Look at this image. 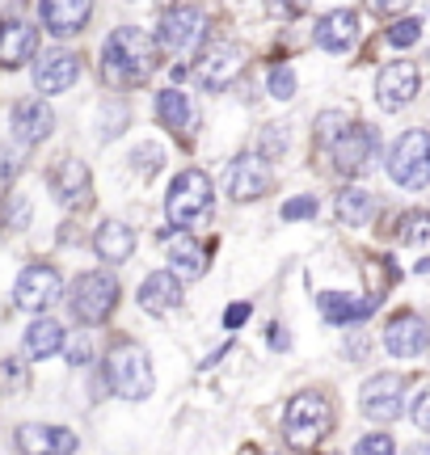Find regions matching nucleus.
<instances>
[{
  "mask_svg": "<svg viewBox=\"0 0 430 455\" xmlns=\"http://www.w3.org/2000/svg\"><path fill=\"white\" fill-rule=\"evenodd\" d=\"M333 215L346 228H367L371 215H376V195L363 190V186H346V190L338 195V203H333Z\"/></svg>",
  "mask_w": 430,
  "mask_h": 455,
  "instance_id": "cd10ccee",
  "label": "nucleus"
},
{
  "mask_svg": "<svg viewBox=\"0 0 430 455\" xmlns=\"http://www.w3.org/2000/svg\"><path fill=\"white\" fill-rule=\"evenodd\" d=\"M26 379H30V375H26V363H21V358H4V363H0V392H21Z\"/></svg>",
  "mask_w": 430,
  "mask_h": 455,
  "instance_id": "c9c22d12",
  "label": "nucleus"
},
{
  "mask_svg": "<svg viewBox=\"0 0 430 455\" xmlns=\"http://www.w3.org/2000/svg\"><path fill=\"white\" fill-rule=\"evenodd\" d=\"M418 84H422V76H418V68L410 60H397V64L380 68V76H376V101H380V110L393 114L401 106H410L418 98Z\"/></svg>",
  "mask_w": 430,
  "mask_h": 455,
  "instance_id": "2eb2a0df",
  "label": "nucleus"
},
{
  "mask_svg": "<svg viewBox=\"0 0 430 455\" xmlns=\"http://www.w3.org/2000/svg\"><path fill=\"white\" fill-rule=\"evenodd\" d=\"M376 308H380V295H371V299H354V295H342V291L321 295V316H325L333 329L359 325V321H367Z\"/></svg>",
  "mask_w": 430,
  "mask_h": 455,
  "instance_id": "b1692460",
  "label": "nucleus"
},
{
  "mask_svg": "<svg viewBox=\"0 0 430 455\" xmlns=\"http://www.w3.org/2000/svg\"><path fill=\"white\" fill-rule=\"evenodd\" d=\"M38 55V26L4 21L0 26V68H26Z\"/></svg>",
  "mask_w": 430,
  "mask_h": 455,
  "instance_id": "4be33fe9",
  "label": "nucleus"
},
{
  "mask_svg": "<svg viewBox=\"0 0 430 455\" xmlns=\"http://www.w3.org/2000/svg\"><path fill=\"white\" fill-rule=\"evenodd\" d=\"M384 169H388V178L397 181L401 190L430 186V131L422 127L401 131L397 144L388 148V156H384Z\"/></svg>",
  "mask_w": 430,
  "mask_h": 455,
  "instance_id": "39448f33",
  "label": "nucleus"
},
{
  "mask_svg": "<svg viewBox=\"0 0 430 455\" xmlns=\"http://www.w3.org/2000/svg\"><path fill=\"white\" fill-rule=\"evenodd\" d=\"M55 299H64V275L55 266H47V261H30L13 283V304L21 312L43 316Z\"/></svg>",
  "mask_w": 430,
  "mask_h": 455,
  "instance_id": "6e6552de",
  "label": "nucleus"
},
{
  "mask_svg": "<svg viewBox=\"0 0 430 455\" xmlns=\"http://www.w3.org/2000/svg\"><path fill=\"white\" fill-rule=\"evenodd\" d=\"M131 161L139 164V173H148V178H152V173L161 169V161H165V152H161L156 144H139V148L131 152Z\"/></svg>",
  "mask_w": 430,
  "mask_h": 455,
  "instance_id": "58836bf2",
  "label": "nucleus"
},
{
  "mask_svg": "<svg viewBox=\"0 0 430 455\" xmlns=\"http://www.w3.org/2000/svg\"><path fill=\"white\" fill-rule=\"evenodd\" d=\"M152 110H156V123L165 131H173V135L190 131V123H195V106H190V98L182 89H161L156 101H152Z\"/></svg>",
  "mask_w": 430,
  "mask_h": 455,
  "instance_id": "bb28decb",
  "label": "nucleus"
},
{
  "mask_svg": "<svg viewBox=\"0 0 430 455\" xmlns=\"http://www.w3.org/2000/svg\"><path fill=\"white\" fill-rule=\"evenodd\" d=\"M139 308L148 312V316H165V312H178L182 308V278L173 275V270H152L144 283H139Z\"/></svg>",
  "mask_w": 430,
  "mask_h": 455,
  "instance_id": "a211bd4d",
  "label": "nucleus"
},
{
  "mask_svg": "<svg viewBox=\"0 0 430 455\" xmlns=\"http://www.w3.org/2000/svg\"><path fill=\"white\" fill-rule=\"evenodd\" d=\"M397 236H401V244L426 241V236H430V215H422V212H405V215L397 220Z\"/></svg>",
  "mask_w": 430,
  "mask_h": 455,
  "instance_id": "2f4dec72",
  "label": "nucleus"
},
{
  "mask_svg": "<svg viewBox=\"0 0 430 455\" xmlns=\"http://www.w3.org/2000/svg\"><path fill=\"white\" fill-rule=\"evenodd\" d=\"M190 72H195L199 89L219 93V89H228V84L241 76V51L232 47V43H207V47L199 51V60H195Z\"/></svg>",
  "mask_w": 430,
  "mask_h": 455,
  "instance_id": "f8f14e48",
  "label": "nucleus"
},
{
  "mask_svg": "<svg viewBox=\"0 0 430 455\" xmlns=\"http://www.w3.org/2000/svg\"><path fill=\"white\" fill-rule=\"evenodd\" d=\"M346 127H350V114H346V110H325V114H316V140H321L325 148H330Z\"/></svg>",
  "mask_w": 430,
  "mask_h": 455,
  "instance_id": "473e14b6",
  "label": "nucleus"
},
{
  "mask_svg": "<svg viewBox=\"0 0 430 455\" xmlns=\"http://www.w3.org/2000/svg\"><path fill=\"white\" fill-rule=\"evenodd\" d=\"M410 413H414V426H418V430H422V435H430V384L414 396V409H410Z\"/></svg>",
  "mask_w": 430,
  "mask_h": 455,
  "instance_id": "79ce46f5",
  "label": "nucleus"
},
{
  "mask_svg": "<svg viewBox=\"0 0 430 455\" xmlns=\"http://www.w3.org/2000/svg\"><path fill=\"white\" fill-rule=\"evenodd\" d=\"M330 430H333V405L321 392H299V396L287 401V413H283V439H287V447L313 451Z\"/></svg>",
  "mask_w": 430,
  "mask_h": 455,
  "instance_id": "20e7f679",
  "label": "nucleus"
},
{
  "mask_svg": "<svg viewBox=\"0 0 430 455\" xmlns=\"http://www.w3.org/2000/svg\"><path fill=\"white\" fill-rule=\"evenodd\" d=\"M101 123H106V127H101V140H115V135H123V127H127V110H123V106H106V110H101Z\"/></svg>",
  "mask_w": 430,
  "mask_h": 455,
  "instance_id": "a19ab883",
  "label": "nucleus"
},
{
  "mask_svg": "<svg viewBox=\"0 0 430 455\" xmlns=\"http://www.w3.org/2000/svg\"><path fill=\"white\" fill-rule=\"evenodd\" d=\"M38 13H43V26L55 38H72L89 26L93 17V0H38Z\"/></svg>",
  "mask_w": 430,
  "mask_h": 455,
  "instance_id": "6ab92c4d",
  "label": "nucleus"
},
{
  "mask_svg": "<svg viewBox=\"0 0 430 455\" xmlns=\"http://www.w3.org/2000/svg\"><path fill=\"white\" fill-rule=\"evenodd\" d=\"M321 212V203L313 195H299V198H287L283 203V220H313Z\"/></svg>",
  "mask_w": 430,
  "mask_h": 455,
  "instance_id": "4c0bfd02",
  "label": "nucleus"
},
{
  "mask_svg": "<svg viewBox=\"0 0 430 455\" xmlns=\"http://www.w3.org/2000/svg\"><path fill=\"white\" fill-rule=\"evenodd\" d=\"M203 30H207V13L199 4H173L165 17L156 21V47L161 51H190L199 47Z\"/></svg>",
  "mask_w": 430,
  "mask_h": 455,
  "instance_id": "9d476101",
  "label": "nucleus"
},
{
  "mask_svg": "<svg viewBox=\"0 0 430 455\" xmlns=\"http://www.w3.org/2000/svg\"><path fill=\"white\" fill-rule=\"evenodd\" d=\"M68 346V329L55 316H34L26 329V355L30 358H51Z\"/></svg>",
  "mask_w": 430,
  "mask_h": 455,
  "instance_id": "a878e982",
  "label": "nucleus"
},
{
  "mask_svg": "<svg viewBox=\"0 0 430 455\" xmlns=\"http://www.w3.org/2000/svg\"><path fill=\"white\" fill-rule=\"evenodd\" d=\"M359 409L371 422H397L405 413V375L397 371H380L371 375L363 388H359Z\"/></svg>",
  "mask_w": 430,
  "mask_h": 455,
  "instance_id": "1a4fd4ad",
  "label": "nucleus"
},
{
  "mask_svg": "<svg viewBox=\"0 0 430 455\" xmlns=\"http://www.w3.org/2000/svg\"><path fill=\"white\" fill-rule=\"evenodd\" d=\"M215 207V186L203 169H182L169 181L165 195V220L173 232H190V228L207 224V215Z\"/></svg>",
  "mask_w": 430,
  "mask_h": 455,
  "instance_id": "f03ea898",
  "label": "nucleus"
},
{
  "mask_svg": "<svg viewBox=\"0 0 430 455\" xmlns=\"http://www.w3.org/2000/svg\"><path fill=\"white\" fill-rule=\"evenodd\" d=\"M68 308L81 325H101L110 321V312L118 308V278L110 270H84L76 283H72V295H68Z\"/></svg>",
  "mask_w": 430,
  "mask_h": 455,
  "instance_id": "423d86ee",
  "label": "nucleus"
},
{
  "mask_svg": "<svg viewBox=\"0 0 430 455\" xmlns=\"http://www.w3.org/2000/svg\"><path fill=\"white\" fill-rule=\"evenodd\" d=\"M287 144H291V131H287V123H266L262 135H258V156H262V161H283Z\"/></svg>",
  "mask_w": 430,
  "mask_h": 455,
  "instance_id": "c85d7f7f",
  "label": "nucleus"
},
{
  "mask_svg": "<svg viewBox=\"0 0 430 455\" xmlns=\"http://www.w3.org/2000/svg\"><path fill=\"white\" fill-rule=\"evenodd\" d=\"M262 4H266V13H270V17H283V21H291V17L308 13V4H313V0H262Z\"/></svg>",
  "mask_w": 430,
  "mask_h": 455,
  "instance_id": "ea45409f",
  "label": "nucleus"
},
{
  "mask_svg": "<svg viewBox=\"0 0 430 455\" xmlns=\"http://www.w3.org/2000/svg\"><path fill=\"white\" fill-rule=\"evenodd\" d=\"M266 93L275 101H291L296 98V72L287 64H279V68H270V76H266Z\"/></svg>",
  "mask_w": 430,
  "mask_h": 455,
  "instance_id": "7c9ffc66",
  "label": "nucleus"
},
{
  "mask_svg": "<svg viewBox=\"0 0 430 455\" xmlns=\"http://www.w3.org/2000/svg\"><path fill=\"white\" fill-rule=\"evenodd\" d=\"M9 127H13L17 144L34 148V144H43V140H51V131H55V110L47 106V98H26L13 106Z\"/></svg>",
  "mask_w": 430,
  "mask_h": 455,
  "instance_id": "4468645a",
  "label": "nucleus"
},
{
  "mask_svg": "<svg viewBox=\"0 0 430 455\" xmlns=\"http://www.w3.org/2000/svg\"><path fill=\"white\" fill-rule=\"evenodd\" d=\"M106 384L123 401H148L156 392V375H152V358L144 346L135 341H118L106 355Z\"/></svg>",
  "mask_w": 430,
  "mask_h": 455,
  "instance_id": "7ed1b4c3",
  "label": "nucleus"
},
{
  "mask_svg": "<svg viewBox=\"0 0 430 455\" xmlns=\"http://www.w3.org/2000/svg\"><path fill=\"white\" fill-rule=\"evenodd\" d=\"M401 455H430V443H418V447H405Z\"/></svg>",
  "mask_w": 430,
  "mask_h": 455,
  "instance_id": "49530a36",
  "label": "nucleus"
},
{
  "mask_svg": "<svg viewBox=\"0 0 430 455\" xmlns=\"http://www.w3.org/2000/svg\"><path fill=\"white\" fill-rule=\"evenodd\" d=\"M249 304H228V312H224V329H241L249 321Z\"/></svg>",
  "mask_w": 430,
  "mask_h": 455,
  "instance_id": "37998d69",
  "label": "nucleus"
},
{
  "mask_svg": "<svg viewBox=\"0 0 430 455\" xmlns=\"http://www.w3.org/2000/svg\"><path fill=\"white\" fill-rule=\"evenodd\" d=\"M418 38H422V21H418V17H397V21H393V26H388V43H393V47H414Z\"/></svg>",
  "mask_w": 430,
  "mask_h": 455,
  "instance_id": "72a5a7b5",
  "label": "nucleus"
},
{
  "mask_svg": "<svg viewBox=\"0 0 430 455\" xmlns=\"http://www.w3.org/2000/svg\"><path fill=\"white\" fill-rule=\"evenodd\" d=\"M330 161H333V169L346 173V178L371 173L376 161H380V131L363 127V123H350V127L330 144Z\"/></svg>",
  "mask_w": 430,
  "mask_h": 455,
  "instance_id": "0eeeda50",
  "label": "nucleus"
},
{
  "mask_svg": "<svg viewBox=\"0 0 430 455\" xmlns=\"http://www.w3.org/2000/svg\"><path fill=\"white\" fill-rule=\"evenodd\" d=\"M426 346H430V329L418 312H397V316L388 321V329H384V350L393 358H401V363H405V358H418Z\"/></svg>",
  "mask_w": 430,
  "mask_h": 455,
  "instance_id": "f3484780",
  "label": "nucleus"
},
{
  "mask_svg": "<svg viewBox=\"0 0 430 455\" xmlns=\"http://www.w3.org/2000/svg\"><path fill=\"white\" fill-rule=\"evenodd\" d=\"M316 47L330 51V55H342V51H350L354 43H359V13L354 9H333V13H325L321 21H316Z\"/></svg>",
  "mask_w": 430,
  "mask_h": 455,
  "instance_id": "aec40b11",
  "label": "nucleus"
},
{
  "mask_svg": "<svg viewBox=\"0 0 430 455\" xmlns=\"http://www.w3.org/2000/svg\"><path fill=\"white\" fill-rule=\"evenodd\" d=\"M156 38H148L139 26H118L101 47V76L115 89H135L156 72Z\"/></svg>",
  "mask_w": 430,
  "mask_h": 455,
  "instance_id": "f257e3e1",
  "label": "nucleus"
},
{
  "mask_svg": "<svg viewBox=\"0 0 430 455\" xmlns=\"http://www.w3.org/2000/svg\"><path fill=\"white\" fill-rule=\"evenodd\" d=\"M266 341H270V350H287V346H291V341H287V333H283V325L266 329Z\"/></svg>",
  "mask_w": 430,
  "mask_h": 455,
  "instance_id": "a18cd8bd",
  "label": "nucleus"
},
{
  "mask_svg": "<svg viewBox=\"0 0 430 455\" xmlns=\"http://www.w3.org/2000/svg\"><path fill=\"white\" fill-rule=\"evenodd\" d=\"M354 455H397V443L393 435H384V430H371L363 439L354 443Z\"/></svg>",
  "mask_w": 430,
  "mask_h": 455,
  "instance_id": "f704fd0d",
  "label": "nucleus"
},
{
  "mask_svg": "<svg viewBox=\"0 0 430 455\" xmlns=\"http://www.w3.org/2000/svg\"><path fill=\"white\" fill-rule=\"evenodd\" d=\"M30 220H34L30 195H9V203H4V228H9V232H26Z\"/></svg>",
  "mask_w": 430,
  "mask_h": 455,
  "instance_id": "c756f323",
  "label": "nucleus"
},
{
  "mask_svg": "<svg viewBox=\"0 0 430 455\" xmlns=\"http://www.w3.org/2000/svg\"><path fill=\"white\" fill-rule=\"evenodd\" d=\"M270 186V161H262L258 152H241L224 164V195L232 203H253L266 195Z\"/></svg>",
  "mask_w": 430,
  "mask_h": 455,
  "instance_id": "9b49d317",
  "label": "nucleus"
},
{
  "mask_svg": "<svg viewBox=\"0 0 430 455\" xmlns=\"http://www.w3.org/2000/svg\"><path fill=\"white\" fill-rule=\"evenodd\" d=\"M81 81V55L76 51H47V55H38V64H34V89L43 93V98H55V93H68L72 84Z\"/></svg>",
  "mask_w": 430,
  "mask_h": 455,
  "instance_id": "ddd939ff",
  "label": "nucleus"
},
{
  "mask_svg": "<svg viewBox=\"0 0 430 455\" xmlns=\"http://www.w3.org/2000/svg\"><path fill=\"white\" fill-rule=\"evenodd\" d=\"M414 0H371V9L384 17H401V9H410Z\"/></svg>",
  "mask_w": 430,
  "mask_h": 455,
  "instance_id": "c03bdc74",
  "label": "nucleus"
},
{
  "mask_svg": "<svg viewBox=\"0 0 430 455\" xmlns=\"http://www.w3.org/2000/svg\"><path fill=\"white\" fill-rule=\"evenodd\" d=\"M64 358L72 363V367H89V363H93V341L84 338V333H76V338H68Z\"/></svg>",
  "mask_w": 430,
  "mask_h": 455,
  "instance_id": "e433bc0d",
  "label": "nucleus"
},
{
  "mask_svg": "<svg viewBox=\"0 0 430 455\" xmlns=\"http://www.w3.org/2000/svg\"><path fill=\"white\" fill-rule=\"evenodd\" d=\"M169 270L178 278H203L207 275V253L199 249V241L190 236V232H178L173 241H169Z\"/></svg>",
  "mask_w": 430,
  "mask_h": 455,
  "instance_id": "393cba45",
  "label": "nucleus"
},
{
  "mask_svg": "<svg viewBox=\"0 0 430 455\" xmlns=\"http://www.w3.org/2000/svg\"><path fill=\"white\" fill-rule=\"evenodd\" d=\"M51 190H55V198H60L64 207H84V203H89V190H93L84 161H76V156H60V164L51 169Z\"/></svg>",
  "mask_w": 430,
  "mask_h": 455,
  "instance_id": "412c9836",
  "label": "nucleus"
},
{
  "mask_svg": "<svg viewBox=\"0 0 430 455\" xmlns=\"http://www.w3.org/2000/svg\"><path fill=\"white\" fill-rule=\"evenodd\" d=\"M93 253L110 266H123L135 253V228L123 224V220H101L98 232H93Z\"/></svg>",
  "mask_w": 430,
  "mask_h": 455,
  "instance_id": "5701e85b",
  "label": "nucleus"
},
{
  "mask_svg": "<svg viewBox=\"0 0 430 455\" xmlns=\"http://www.w3.org/2000/svg\"><path fill=\"white\" fill-rule=\"evenodd\" d=\"M13 443L21 455H76V447H81L68 426H43V422L17 426Z\"/></svg>",
  "mask_w": 430,
  "mask_h": 455,
  "instance_id": "dca6fc26",
  "label": "nucleus"
}]
</instances>
